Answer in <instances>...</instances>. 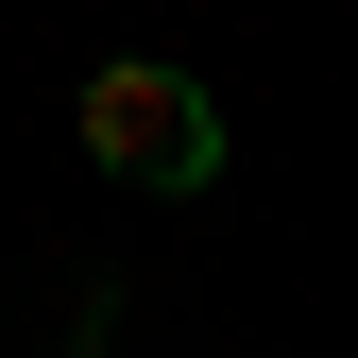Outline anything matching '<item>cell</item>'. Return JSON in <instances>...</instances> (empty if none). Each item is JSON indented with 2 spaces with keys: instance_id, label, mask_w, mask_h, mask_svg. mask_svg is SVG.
<instances>
[{
  "instance_id": "1",
  "label": "cell",
  "mask_w": 358,
  "mask_h": 358,
  "mask_svg": "<svg viewBox=\"0 0 358 358\" xmlns=\"http://www.w3.org/2000/svg\"><path fill=\"white\" fill-rule=\"evenodd\" d=\"M69 137L85 171H120V188H222V103H205V69H154V52H103L85 69V103H69Z\"/></svg>"
}]
</instances>
